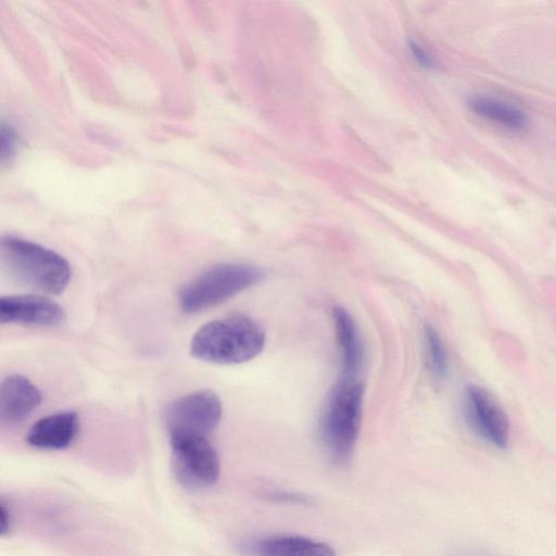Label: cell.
<instances>
[{
    "label": "cell",
    "mask_w": 556,
    "mask_h": 556,
    "mask_svg": "<svg viewBox=\"0 0 556 556\" xmlns=\"http://www.w3.org/2000/svg\"><path fill=\"white\" fill-rule=\"evenodd\" d=\"M425 338L431 370L437 377L443 378L447 374L448 363L441 337L433 327L427 326Z\"/></svg>",
    "instance_id": "obj_14"
},
{
    "label": "cell",
    "mask_w": 556,
    "mask_h": 556,
    "mask_svg": "<svg viewBox=\"0 0 556 556\" xmlns=\"http://www.w3.org/2000/svg\"><path fill=\"white\" fill-rule=\"evenodd\" d=\"M169 438L178 480L191 488L213 485L219 477L220 463L206 437L173 434Z\"/></svg>",
    "instance_id": "obj_5"
},
{
    "label": "cell",
    "mask_w": 556,
    "mask_h": 556,
    "mask_svg": "<svg viewBox=\"0 0 556 556\" xmlns=\"http://www.w3.org/2000/svg\"><path fill=\"white\" fill-rule=\"evenodd\" d=\"M11 528V514L5 503L2 501L0 505V532L5 535Z\"/></svg>",
    "instance_id": "obj_17"
},
{
    "label": "cell",
    "mask_w": 556,
    "mask_h": 556,
    "mask_svg": "<svg viewBox=\"0 0 556 556\" xmlns=\"http://www.w3.org/2000/svg\"><path fill=\"white\" fill-rule=\"evenodd\" d=\"M463 413L466 424L480 439L498 448L507 447L509 419L485 389L472 384L465 389Z\"/></svg>",
    "instance_id": "obj_7"
},
{
    "label": "cell",
    "mask_w": 556,
    "mask_h": 556,
    "mask_svg": "<svg viewBox=\"0 0 556 556\" xmlns=\"http://www.w3.org/2000/svg\"><path fill=\"white\" fill-rule=\"evenodd\" d=\"M468 106L476 114L510 130H523L529 124L523 111L492 97L473 96L468 100Z\"/></svg>",
    "instance_id": "obj_13"
},
{
    "label": "cell",
    "mask_w": 556,
    "mask_h": 556,
    "mask_svg": "<svg viewBox=\"0 0 556 556\" xmlns=\"http://www.w3.org/2000/svg\"><path fill=\"white\" fill-rule=\"evenodd\" d=\"M409 45H410V48H412V52L414 53V55L418 60V62H420V64H422L425 66H428V67H432L433 66V62H432L431 58L422 49V47H420L419 45H417L414 41H412Z\"/></svg>",
    "instance_id": "obj_16"
},
{
    "label": "cell",
    "mask_w": 556,
    "mask_h": 556,
    "mask_svg": "<svg viewBox=\"0 0 556 556\" xmlns=\"http://www.w3.org/2000/svg\"><path fill=\"white\" fill-rule=\"evenodd\" d=\"M265 344V332L252 318L232 315L203 325L193 336L191 354L203 362L230 365L248 362Z\"/></svg>",
    "instance_id": "obj_1"
},
{
    "label": "cell",
    "mask_w": 556,
    "mask_h": 556,
    "mask_svg": "<svg viewBox=\"0 0 556 556\" xmlns=\"http://www.w3.org/2000/svg\"><path fill=\"white\" fill-rule=\"evenodd\" d=\"M333 323L341 353L344 377H353L358 370L362 350L356 326L343 307L333 309Z\"/></svg>",
    "instance_id": "obj_12"
},
{
    "label": "cell",
    "mask_w": 556,
    "mask_h": 556,
    "mask_svg": "<svg viewBox=\"0 0 556 556\" xmlns=\"http://www.w3.org/2000/svg\"><path fill=\"white\" fill-rule=\"evenodd\" d=\"M39 389L26 377L11 375L0 387V418L7 424L26 419L40 404Z\"/></svg>",
    "instance_id": "obj_10"
},
{
    "label": "cell",
    "mask_w": 556,
    "mask_h": 556,
    "mask_svg": "<svg viewBox=\"0 0 556 556\" xmlns=\"http://www.w3.org/2000/svg\"><path fill=\"white\" fill-rule=\"evenodd\" d=\"M363 404V387L353 377H344L334 388L327 404L323 421V440L338 463H344L356 442Z\"/></svg>",
    "instance_id": "obj_4"
},
{
    "label": "cell",
    "mask_w": 556,
    "mask_h": 556,
    "mask_svg": "<svg viewBox=\"0 0 556 556\" xmlns=\"http://www.w3.org/2000/svg\"><path fill=\"white\" fill-rule=\"evenodd\" d=\"M1 260L17 282L48 294L61 293L72 277L71 266L62 255L16 237L2 239Z\"/></svg>",
    "instance_id": "obj_2"
},
{
    "label": "cell",
    "mask_w": 556,
    "mask_h": 556,
    "mask_svg": "<svg viewBox=\"0 0 556 556\" xmlns=\"http://www.w3.org/2000/svg\"><path fill=\"white\" fill-rule=\"evenodd\" d=\"M222 402L211 390L188 393L167 405L164 421L169 435H204L216 428L222 418Z\"/></svg>",
    "instance_id": "obj_6"
},
{
    "label": "cell",
    "mask_w": 556,
    "mask_h": 556,
    "mask_svg": "<svg viewBox=\"0 0 556 556\" xmlns=\"http://www.w3.org/2000/svg\"><path fill=\"white\" fill-rule=\"evenodd\" d=\"M467 556H479V555H467Z\"/></svg>",
    "instance_id": "obj_18"
},
{
    "label": "cell",
    "mask_w": 556,
    "mask_h": 556,
    "mask_svg": "<svg viewBox=\"0 0 556 556\" xmlns=\"http://www.w3.org/2000/svg\"><path fill=\"white\" fill-rule=\"evenodd\" d=\"M64 319L63 307L41 295H9L0 299L1 324L56 326Z\"/></svg>",
    "instance_id": "obj_8"
},
{
    "label": "cell",
    "mask_w": 556,
    "mask_h": 556,
    "mask_svg": "<svg viewBox=\"0 0 556 556\" xmlns=\"http://www.w3.org/2000/svg\"><path fill=\"white\" fill-rule=\"evenodd\" d=\"M270 501L279 502V503H298L303 504L307 503L308 498L305 495L299 493H292L287 491H274L269 492L268 495Z\"/></svg>",
    "instance_id": "obj_15"
},
{
    "label": "cell",
    "mask_w": 556,
    "mask_h": 556,
    "mask_svg": "<svg viewBox=\"0 0 556 556\" xmlns=\"http://www.w3.org/2000/svg\"><path fill=\"white\" fill-rule=\"evenodd\" d=\"M240 549L249 556H336L329 544L293 534L248 540L240 544Z\"/></svg>",
    "instance_id": "obj_9"
},
{
    "label": "cell",
    "mask_w": 556,
    "mask_h": 556,
    "mask_svg": "<svg viewBox=\"0 0 556 556\" xmlns=\"http://www.w3.org/2000/svg\"><path fill=\"white\" fill-rule=\"evenodd\" d=\"M79 429V419L74 412H59L37 420L29 429L26 440L41 450H62L72 444Z\"/></svg>",
    "instance_id": "obj_11"
},
{
    "label": "cell",
    "mask_w": 556,
    "mask_h": 556,
    "mask_svg": "<svg viewBox=\"0 0 556 556\" xmlns=\"http://www.w3.org/2000/svg\"><path fill=\"white\" fill-rule=\"evenodd\" d=\"M262 277V270L252 265L213 266L181 288L178 294L180 308L187 314L205 311L257 283Z\"/></svg>",
    "instance_id": "obj_3"
}]
</instances>
